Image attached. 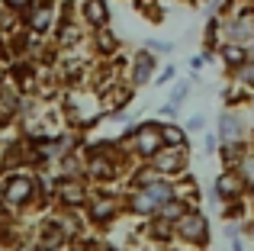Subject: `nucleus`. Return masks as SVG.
I'll list each match as a JSON object with an SVG mask.
<instances>
[{
	"instance_id": "nucleus-1",
	"label": "nucleus",
	"mask_w": 254,
	"mask_h": 251,
	"mask_svg": "<svg viewBox=\"0 0 254 251\" xmlns=\"http://www.w3.org/2000/svg\"><path fill=\"white\" fill-rule=\"evenodd\" d=\"M171 200V187L168 184H151L148 193H138L135 200H132V206L138 209V213H148V209H155L158 203H168Z\"/></svg>"
},
{
	"instance_id": "nucleus-5",
	"label": "nucleus",
	"mask_w": 254,
	"mask_h": 251,
	"mask_svg": "<svg viewBox=\"0 0 254 251\" xmlns=\"http://www.w3.org/2000/svg\"><path fill=\"white\" fill-rule=\"evenodd\" d=\"M235 129H238V123L232 120V116H222V138H225V142L232 138V132H235Z\"/></svg>"
},
{
	"instance_id": "nucleus-2",
	"label": "nucleus",
	"mask_w": 254,
	"mask_h": 251,
	"mask_svg": "<svg viewBox=\"0 0 254 251\" xmlns=\"http://www.w3.org/2000/svg\"><path fill=\"white\" fill-rule=\"evenodd\" d=\"M180 232L187 235V239H203V232H206V222H203V216H184L180 219Z\"/></svg>"
},
{
	"instance_id": "nucleus-8",
	"label": "nucleus",
	"mask_w": 254,
	"mask_h": 251,
	"mask_svg": "<svg viewBox=\"0 0 254 251\" xmlns=\"http://www.w3.org/2000/svg\"><path fill=\"white\" fill-rule=\"evenodd\" d=\"M90 19H97V23L103 19V13H100V3H97V0H90Z\"/></svg>"
},
{
	"instance_id": "nucleus-9",
	"label": "nucleus",
	"mask_w": 254,
	"mask_h": 251,
	"mask_svg": "<svg viewBox=\"0 0 254 251\" xmlns=\"http://www.w3.org/2000/svg\"><path fill=\"white\" fill-rule=\"evenodd\" d=\"M164 216H168V219H177V216H180V206H177V203H168V209H164Z\"/></svg>"
},
{
	"instance_id": "nucleus-7",
	"label": "nucleus",
	"mask_w": 254,
	"mask_h": 251,
	"mask_svg": "<svg viewBox=\"0 0 254 251\" xmlns=\"http://www.w3.org/2000/svg\"><path fill=\"white\" fill-rule=\"evenodd\" d=\"M155 148V135L151 132H142V151H151Z\"/></svg>"
},
{
	"instance_id": "nucleus-10",
	"label": "nucleus",
	"mask_w": 254,
	"mask_h": 251,
	"mask_svg": "<svg viewBox=\"0 0 254 251\" xmlns=\"http://www.w3.org/2000/svg\"><path fill=\"white\" fill-rule=\"evenodd\" d=\"M164 138H168L171 145H177V142H180V132H177V129H168V132H164Z\"/></svg>"
},
{
	"instance_id": "nucleus-4",
	"label": "nucleus",
	"mask_w": 254,
	"mask_h": 251,
	"mask_svg": "<svg viewBox=\"0 0 254 251\" xmlns=\"http://www.w3.org/2000/svg\"><path fill=\"white\" fill-rule=\"evenodd\" d=\"M235 190H238V181H235V177H222V181H219V193L232 196Z\"/></svg>"
},
{
	"instance_id": "nucleus-6",
	"label": "nucleus",
	"mask_w": 254,
	"mask_h": 251,
	"mask_svg": "<svg viewBox=\"0 0 254 251\" xmlns=\"http://www.w3.org/2000/svg\"><path fill=\"white\" fill-rule=\"evenodd\" d=\"M148 71H151V58H142V62H138V68H135V81H145V77H148Z\"/></svg>"
},
{
	"instance_id": "nucleus-3",
	"label": "nucleus",
	"mask_w": 254,
	"mask_h": 251,
	"mask_svg": "<svg viewBox=\"0 0 254 251\" xmlns=\"http://www.w3.org/2000/svg\"><path fill=\"white\" fill-rule=\"evenodd\" d=\"M29 190H32V184L26 181V177H16V181L6 187V200H10V203H19V200H26V196H29Z\"/></svg>"
},
{
	"instance_id": "nucleus-11",
	"label": "nucleus",
	"mask_w": 254,
	"mask_h": 251,
	"mask_svg": "<svg viewBox=\"0 0 254 251\" xmlns=\"http://www.w3.org/2000/svg\"><path fill=\"white\" fill-rule=\"evenodd\" d=\"M225 58H229V62H242V52L238 49H225Z\"/></svg>"
}]
</instances>
